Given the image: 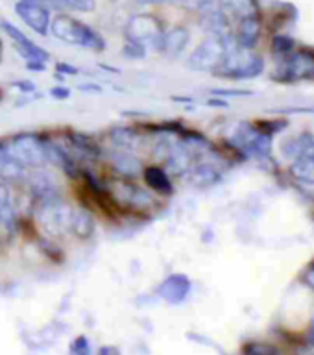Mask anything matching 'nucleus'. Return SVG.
<instances>
[{"label":"nucleus","mask_w":314,"mask_h":355,"mask_svg":"<svg viewBox=\"0 0 314 355\" xmlns=\"http://www.w3.org/2000/svg\"><path fill=\"white\" fill-rule=\"evenodd\" d=\"M52 34L65 43L91 50H104V39L93 28L67 15H59L52 23Z\"/></svg>","instance_id":"f257e3e1"},{"label":"nucleus","mask_w":314,"mask_h":355,"mask_svg":"<svg viewBox=\"0 0 314 355\" xmlns=\"http://www.w3.org/2000/svg\"><path fill=\"white\" fill-rule=\"evenodd\" d=\"M6 150L23 167H41L50 159V146L43 145L35 135H19L6 146Z\"/></svg>","instance_id":"f03ea898"},{"label":"nucleus","mask_w":314,"mask_h":355,"mask_svg":"<svg viewBox=\"0 0 314 355\" xmlns=\"http://www.w3.org/2000/svg\"><path fill=\"white\" fill-rule=\"evenodd\" d=\"M0 26H2V30H4L10 37H12L19 54H21L24 59H28L30 69H41V65L47 63L48 52H45L41 47H37L32 39H28V37L21 32V30L15 28V26H13L12 23H8V21H2Z\"/></svg>","instance_id":"7ed1b4c3"},{"label":"nucleus","mask_w":314,"mask_h":355,"mask_svg":"<svg viewBox=\"0 0 314 355\" xmlns=\"http://www.w3.org/2000/svg\"><path fill=\"white\" fill-rule=\"evenodd\" d=\"M15 12L37 34L45 35L50 28V12L43 0H19Z\"/></svg>","instance_id":"20e7f679"},{"label":"nucleus","mask_w":314,"mask_h":355,"mask_svg":"<svg viewBox=\"0 0 314 355\" xmlns=\"http://www.w3.org/2000/svg\"><path fill=\"white\" fill-rule=\"evenodd\" d=\"M128 37L129 41L134 43H154V45H159L161 37H163V32L159 28V24L154 17L150 15H137L129 21L128 24Z\"/></svg>","instance_id":"39448f33"},{"label":"nucleus","mask_w":314,"mask_h":355,"mask_svg":"<svg viewBox=\"0 0 314 355\" xmlns=\"http://www.w3.org/2000/svg\"><path fill=\"white\" fill-rule=\"evenodd\" d=\"M191 292V281L183 274H172L159 285L157 294L169 303H181Z\"/></svg>","instance_id":"423d86ee"},{"label":"nucleus","mask_w":314,"mask_h":355,"mask_svg":"<svg viewBox=\"0 0 314 355\" xmlns=\"http://www.w3.org/2000/svg\"><path fill=\"white\" fill-rule=\"evenodd\" d=\"M222 56V45L218 43H204L196 52L191 56V67L192 69H211L220 61Z\"/></svg>","instance_id":"0eeeda50"},{"label":"nucleus","mask_w":314,"mask_h":355,"mask_svg":"<svg viewBox=\"0 0 314 355\" xmlns=\"http://www.w3.org/2000/svg\"><path fill=\"white\" fill-rule=\"evenodd\" d=\"M187 41H189V34H187L185 30H172L169 34H163L159 45H161L163 52L176 56V54H180L185 48Z\"/></svg>","instance_id":"6e6552de"},{"label":"nucleus","mask_w":314,"mask_h":355,"mask_svg":"<svg viewBox=\"0 0 314 355\" xmlns=\"http://www.w3.org/2000/svg\"><path fill=\"white\" fill-rule=\"evenodd\" d=\"M146 181L159 194H170L172 192V183H170L169 176L165 174V170H161L159 167H150L146 170Z\"/></svg>","instance_id":"1a4fd4ad"},{"label":"nucleus","mask_w":314,"mask_h":355,"mask_svg":"<svg viewBox=\"0 0 314 355\" xmlns=\"http://www.w3.org/2000/svg\"><path fill=\"white\" fill-rule=\"evenodd\" d=\"M24 167L19 163L15 157H12V154L6 150V148H0V172L8 178H17V176L23 174Z\"/></svg>","instance_id":"9d476101"},{"label":"nucleus","mask_w":314,"mask_h":355,"mask_svg":"<svg viewBox=\"0 0 314 355\" xmlns=\"http://www.w3.org/2000/svg\"><path fill=\"white\" fill-rule=\"evenodd\" d=\"M70 227H72L80 237H87L94 227L93 219H91L85 211H74V213H70Z\"/></svg>","instance_id":"9b49d317"},{"label":"nucleus","mask_w":314,"mask_h":355,"mask_svg":"<svg viewBox=\"0 0 314 355\" xmlns=\"http://www.w3.org/2000/svg\"><path fill=\"white\" fill-rule=\"evenodd\" d=\"M56 8H63L70 12H91L94 10V0H52Z\"/></svg>","instance_id":"f8f14e48"},{"label":"nucleus","mask_w":314,"mask_h":355,"mask_svg":"<svg viewBox=\"0 0 314 355\" xmlns=\"http://www.w3.org/2000/svg\"><path fill=\"white\" fill-rule=\"evenodd\" d=\"M12 216V205H10V192L6 185L0 183V222L8 221Z\"/></svg>","instance_id":"ddd939ff"}]
</instances>
